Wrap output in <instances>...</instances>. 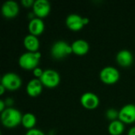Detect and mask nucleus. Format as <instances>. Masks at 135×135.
<instances>
[{
    "instance_id": "nucleus-9",
    "label": "nucleus",
    "mask_w": 135,
    "mask_h": 135,
    "mask_svg": "<svg viewBox=\"0 0 135 135\" xmlns=\"http://www.w3.org/2000/svg\"><path fill=\"white\" fill-rule=\"evenodd\" d=\"M32 7L35 14L38 17L47 16L51 10V4L47 0H36Z\"/></svg>"
},
{
    "instance_id": "nucleus-20",
    "label": "nucleus",
    "mask_w": 135,
    "mask_h": 135,
    "mask_svg": "<svg viewBox=\"0 0 135 135\" xmlns=\"http://www.w3.org/2000/svg\"><path fill=\"white\" fill-rule=\"evenodd\" d=\"M25 135H45L44 133L40 131V129H37V128H32V129H30L27 131V133L25 134Z\"/></svg>"
},
{
    "instance_id": "nucleus-11",
    "label": "nucleus",
    "mask_w": 135,
    "mask_h": 135,
    "mask_svg": "<svg viewBox=\"0 0 135 135\" xmlns=\"http://www.w3.org/2000/svg\"><path fill=\"white\" fill-rule=\"evenodd\" d=\"M83 19L84 17L78 13H70L66 19V24L67 27L72 30H79L85 25Z\"/></svg>"
},
{
    "instance_id": "nucleus-22",
    "label": "nucleus",
    "mask_w": 135,
    "mask_h": 135,
    "mask_svg": "<svg viewBox=\"0 0 135 135\" xmlns=\"http://www.w3.org/2000/svg\"><path fill=\"white\" fill-rule=\"evenodd\" d=\"M34 2L35 1H33V0H22L21 1V3H22L23 6H25L26 7H29L31 6H33Z\"/></svg>"
},
{
    "instance_id": "nucleus-21",
    "label": "nucleus",
    "mask_w": 135,
    "mask_h": 135,
    "mask_svg": "<svg viewBox=\"0 0 135 135\" xmlns=\"http://www.w3.org/2000/svg\"><path fill=\"white\" fill-rule=\"evenodd\" d=\"M44 70H43L41 68H40V67H36V68L33 70V74L35 75V77L40 78V77H41V76L43 75V74H44Z\"/></svg>"
},
{
    "instance_id": "nucleus-17",
    "label": "nucleus",
    "mask_w": 135,
    "mask_h": 135,
    "mask_svg": "<svg viewBox=\"0 0 135 135\" xmlns=\"http://www.w3.org/2000/svg\"><path fill=\"white\" fill-rule=\"evenodd\" d=\"M124 131V125L121 120H113L108 125V131L112 135L121 134Z\"/></svg>"
},
{
    "instance_id": "nucleus-12",
    "label": "nucleus",
    "mask_w": 135,
    "mask_h": 135,
    "mask_svg": "<svg viewBox=\"0 0 135 135\" xmlns=\"http://www.w3.org/2000/svg\"><path fill=\"white\" fill-rule=\"evenodd\" d=\"M116 60L120 66H129L130 65H131L134 60L133 54L129 50H127V49L121 50L117 53Z\"/></svg>"
},
{
    "instance_id": "nucleus-14",
    "label": "nucleus",
    "mask_w": 135,
    "mask_h": 135,
    "mask_svg": "<svg viewBox=\"0 0 135 135\" xmlns=\"http://www.w3.org/2000/svg\"><path fill=\"white\" fill-rule=\"evenodd\" d=\"M44 29V22L40 17H34L28 23V30L30 34L37 36L43 32Z\"/></svg>"
},
{
    "instance_id": "nucleus-23",
    "label": "nucleus",
    "mask_w": 135,
    "mask_h": 135,
    "mask_svg": "<svg viewBox=\"0 0 135 135\" xmlns=\"http://www.w3.org/2000/svg\"><path fill=\"white\" fill-rule=\"evenodd\" d=\"M5 106H6L5 101L3 100H0V111H1V112H3L6 108H5Z\"/></svg>"
},
{
    "instance_id": "nucleus-24",
    "label": "nucleus",
    "mask_w": 135,
    "mask_h": 135,
    "mask_svg": "<svg viewBox=\"0 0 135 135\" xmlns=\"http://www.w3.org/2000/svg\"><path fill=\"white\" fill-rule=\"evenodd\" d=\"M127 135H135V127H131V128L128 131Z\"/></svg>"
},
{
    "instance_id": "nucleus-8",
    "label": "nucleus",
    "mask_w": 135,
    "mask_h": 135,
    "mask_svg": "<svg viewBox=\"0 0 135 135\" xmlns=\"http://www.w3.org/2000/svg\"><path fill=\"white\" fill-rule=\"evenodd\" d=\"M81 103L87 109H94L99 105L100 100L97 94L87 92L81 95Z\"/></svg>"
},
{
    "instance_id": "nucleus-4",
    "label": "nucleus",
    "mask_w": 135,
    "mask_h": 135,
    "mask_svg": "<svg viewBox=\"0 0 135 135\" xmlns=\"http://www.w3.org/2000/svg\"><path fill=\"white\" fill-rule=\"evenodd\" d=\"M71 52H73L71 45H69L66 41L63 40L55 42L51 49V55L58 59L66 57Z\"/></svg>"
},
{
    "instance_id": "nucleus-18",
    "label": "nucleus",
    "mask_w": 135,
    "mask_h": 135,
    "mask_svg": "<svg viewBox=\"0 0 135 135\" xmlns=\"http://www.w3.org/2000/svg\"><path fill=\"white\" fill-rule=\"evenodd\" d=\"M36 116L30 112L25 113V115H23L22 116V119H21V123L23 124V126L25 128L28 129H32L33 127L36 125Z\"/></svg>"
},
{
    "instance_id": "nucleus-5",
    "label": "nucleus",
    "mask_w": 135,
    "mask_h": 135,
    "mask_svg": "<svg viewBox=\"0 0 135 135\" xmlns=\"http://www.w3.org/2000/svg\"><path fill=\"white\" fill-rule=\"evenodd\" d=\"M100 78L105 84H114L120 78L119 71L114 66H105L100 72Z\"/></svg>"
},
{
    "instance_id": "nucleus-25",
    "label": "nucleus",
    "mask_w": 135,
    "mask_h": 135,
    "mask_svg": "<svg viewBox=\"0 0 135 135\" xmlns=\"http://www.w3.org/2000/svg\"><path fill=\"white\" fill-rule=\"evenodd\" d=\"M5 89H6V88H5V87L1 84V85H0V94H3V93H4Z\"/></svg>"
},
{
    "instance_id": "nucleus-13",
    "label": "nucleus",
    "mask_w": 135,
    "mask_h": 135,
    "mask_svg": "<svg viewBox=\"0 0 135 135\" xmlns=\"http://www.w3.org/2000/svg\"><path fill=\"white\" fill-rule=\"evenodd\" d=\"M42 88H43V84L40 81V80L37 78H33L28 82L26 91L29 96L36 97L40 95V93L42 92Z\"/></svg>"
},
{
    "instance_id": "nucleus-3",
    "label": "nucleus",
    "mask_w": 135,
    "mask_h": 135,
    "mask_svg": "<svg viewBox=\"0 0 135 135\" xmlns=\"http://www.w3.org/2000/svg\"><path fill=\"white\" fill-rule=\"evenodd\" d=\"M1 84L9 90H16L19 89L22 84L21 77L13 72H9L5 74L2 77Z\"/></svg>"
},
{
    "instance_id": "nucleus-10",
    "label": "nucleus",
    "mask_w": 135,
    "mask_h": 135,
    "mask_svg": "<svg viewBox=\"0 0 135 135\" xmlns=\"http://www.w3.org/2000/svg\"><path fill=\"white\" fill-rule=\"evenodd\" d=\"M2 14L8 18L13 17L19 13V6L16 1L7 0L2 6Z\"/></svg>"
},
{
    "instance_id": "nucleus-15",
    "label": "nucleus",
    "mask_w": 135,
    "mask_h": 135,
    "mask_svg": "<svg viewBox=\"0 0 135 135\" xmlns=\"http://www.w3.org/2000/svg\"><path fill=\"white\" fill-rule=\"evenodd\" d=\"M72 51L74 53L81 55L86 54L89 50V43L82 39H78L74 41L71 44Z\"/></svg>"
},
{
    "instance_id": "nucleus-16",
    "label": "nucleus",
    "mask_w": 135,
    "mask_h": 135,
    "mask_svg": "<svg viewBox=\"0 0 135 135\" xmlns=\"http://www.w3.org/2000/svg\"><path fill=\"white\" fill-rule=\"evenodd\" d=\"M24 46L28 50V51L36 52L38 51L37 50L40 47V41L36 36L28 34L24 38Z\"/></svg>"
},
{
    "instance_id": "nucleus-7",
    "label": "nucleus",
    "mask_w": 135,
    "mask_h": 135,
    "mask_svg": "<svg viewBox=\"0 0 135 135\" xmlns=\"http://www.w3.org/2000/svg\"><path fill=\"white\" fill-rule=\"evenodd\" d=\"M119 119L123 123H131L135 121V105L128 104L124 105L119 112Z\"/></svg>"
},
{
    "instance_id": "nucleus-6",
    "label": "nucleus",
    "mask_w": 135,
    "mask_h": 135,
    "mask_svg": "<svg viewBox=\"0 0 135 135\" xmlns=\"http://www.w3.org/2000/svg\"><path fill=\"white\" fill-rule=\"evenodd\" d=\"M39 79L44 85L49 88H53L59 84L60 76L56 70L53 69H47L44 71L43 75Z\"/></svg>"
},
{
    "instance_id": "nucleus-2",
    "label": "nucleus",
    "mask_w": 135,
    "mask_h": 135,
    "mask_svg": "<svg viewBox=\"0 0 135 135\" xmlns=\"http://www.w3.org/2000/svg\"><path fill=\"white\" fill-rule=\"evenodd\" d=\"M40 57L41 53L40 51H26L19 57L18 62L19 65L25 70H34L37 67Z\"/></svg>"
},
{
    "instance_id": "nucleus-19",
    "label": "nucleus",
    "mask_w": 135,
    "mask_h": 135,
    "mask_svg": "<svg viewBox=\"0 0 135 135\" xmlns=\"http://www.w3.org/2000/svg\"><path fill=\"white\" fill-rule=\"evenodd\" d=\"M106 117L112 121L115 120L117 117H119V112H117L114 108H109L106 112Z\"/></svg>"
},
{
    "instance_id": "nucleus-1",
    "label": "nucleus",
    "mask_w": 135,
    "mask_h": 135,
    "mask_svg": "<svg viewBox=\"0 0 135 135\" xmlns=\"http://www.w3.org/2000/svg\"><path fill=\"white\" fill-rule=\"evenodd\" d=\"M22 115L19 110L14 108H6L1 114V120L2 124L8 127L12 128L17 126L21 123Z\"/></svg>"
}]
</instances>
